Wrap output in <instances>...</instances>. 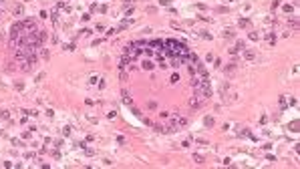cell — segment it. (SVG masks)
Masks as SVG:
<instances>
[{"label":"cell","mask_w":300,"mask_h":169,"mask_svg":"<svg viewBox=\"0 0 300 169\" xmlns=\"http://www.w3.org/2000/svg\"><path fill=\"white\" fill-rule=\"evenodd\" d=\"M187 125V119L181 117V115H173V129H181Z\"/></svg>","instance_id":"6da1fadb"},{"label":"cell","mask_w":300,"mask_h":169,"mask_svg":"<svg viewBox=\"0 0 300 169\" xmlns=\"http://www.w3.org/2000/svg\"><path fill=\"white\" fill-rule=\"evenodd\" d=\"M296 101L294 99H288V97H280V107L282 109H286V107H290V105H294Z\"/></svg>","instance_id":"7a4b0ae2"},{"label":"cell","mask_w":300,"mask_h":169,"mask_svg":"<svg viewBox=\"0 0 300 169\" xmlns=\"http://www.w3.org/2000/svg\"><path fill=\"white\" fill-rule=\"evenodd\" d=\"M202 101H204V99L195 93V97H191V99H189V105H191V107H199V105H202Z\"/></svg>","instance_id":"3957f363"},{"label":"cell","mask_w":300,"mask_h":169,"mask_svg":"<svg viewBox=\"0 0 300 169\" xmlns=\"http://www.w3.org/2000/svg\"><path fill=\"white\" fill-rule=\"evenodd\" d=\"M242 52H244V58H246V60H254V56H256L254 50H248V48H244Z\"/></svg>","instance_id":"277c9868"},{"label":"cell","mask_w":300,"mask_h":169,"mask_svg":"<svg viewBox=\"0 0 300 169\" xmlns=\"http://www.w3.org/2000/svg\"><path fill=\"white\" fill-rule=\"evenodd\" d=\"M22 12H24V6H22V4H16V6H14V16H22Z\"/></svg>","instance_id":"5b68a950"},{"label":"cell","mask_w":300,"mask_h":169,"mask_svg":"<svg viewBox=\"0 0 300 169\" xmlns=\"http://www.w3.org/2000/svg\"><path fill=\"white\" fill-rule=\"evenodd\" d=\"M288 24H290V28H292V30H298V18H292Z\"/></svg>","instance_id":"8992f818"},{"label":"cell","mask_w":300,"mask_h":169,"mask_svg":"<svg viewBox=\"0 0 300 169\" xmlns=\"http://www.w3.org/2000/svg\"><path fill=\"white\" fill-rule=\"evenodd\" d=\"M193 161H195V163H204V157L199 155V153H195V155H193Z\"/></svg>","instance_id":"52a82bcc"},{"label":"cell","mask_w":300,"mask_h":169,"mask_svg":"<svg viewBox=\"0 0 300 169\" xmlns=\"http://www.w3.org/2000/svg\"><path fill=\"white\" fill-rule=\"evenodd\" d=\"M290 131H294V133L298 131V121H292V123H290Z\"/></svg>","instance_id":"ba28073f"},{"label":"cell","mask_w":300,"mask_h":169,"mask_svg":"<svg viewBox=\"0 0 300 169\" xmlns=\"http://www.w3.org/2000/svg\"><path fill=\"white\" fill-rule=\"evenodd\" d=\"M248 24H250L248 18H242V20H240V26H248Z\"/></svg>","instance_id":"9c48e42d"},{"label":"cell","mask_w":300,"mask_h":169,"mask_svg":"<svg viewBox=\"0 0 300 169\" xmlns=\"http://www.w3.org/2000/svg\"><path fill=\"white\" fill-rule=\"evenodd\" d=\"M206 125H208V127H214V119L208 117V119H206Z\"/></svg>","instance_id":"30bf717a"},{"label":"cell","mask_w":300,"mask_h":169,"mask_svg":"<svg viewBox=\"0 0 300 169\" xmlns=\"http://www.w3.org/2000/svg\"><path fill=\"white\" fill-rule=\"evenodd\" d=\"M268 42H270V44H274V42H276V36H272V34H268Z\"/></svg>","instance_id":"8fae6325"},{"label":"cell","mask_w":300,"mask_h":169,"mask_svg":"<svg viewBox=\"0 0 300 169\" xmlns=\"http://www.w3.org/2000/svg\"><path fill=\"white\" fill-rule=\"evenodd\" d=\"M151 66H153V62H149V60L143 62V68H151Z\"/></svg>","instance_id":"7c38bea8"},{"label":"cell","mask_w":300,"mask_h":169,"mask_svg":"<svg viewBox=\"0 0 300 169\" xmlns=\"http://www.w3.org/2000/svg\"><path fill=\"white\" fill-rule=\"evenodd\" d=\"M0 117H2V119H8V111H0Z\"/></svg>","instance_id":"4fadbf2b"},{"label":"cell","mask_w":300,"mask_h":169,"mask_svg":"<svg viewBox=\"0 0 300 169\" xmlns=\"http://www.w3.org/2000/svg\"><path fill=\"white\" fill-rule=\"evenodd\" d=\"M224 36H228V38H232V36H234V32H232V30H226V32H224Z\"/></svg>","instance_id":"5bb4252c"},{"label":"cell","mask_w":300,"mask_h":169,"mask_svg":"<svg viewBox=\"0 0 300 169\" xmlns=\"http://www.w3.org/2000/svg\"><path fill=\"white\" fill-rule=\"evenodd\" d=\"M278 4H280V0H274V2H272V8H276Z\"/></svg>","instance_id":"9a60e30c"},{"label":"cell","mask_w":300,"mask_h":169,"mask_svg":"<svg viewBox=\"0 0 300 169\" xmlns=\"http://www.w3.org/2000/svg\"><path fill=\"white\" fill-rule=\"evenodd\" d=\"M2 2H4V0H0V4H2Z\"/></svg>","instance_id":"2e32d148"},{"label":"cell","mask_w":300,"mask_h":169,"mask_svg":"<svg viewBox=\"0 0 300 169\" xmlns=\"http://www.w3.org/2000/svg\"><path fill=\"white\" fill-rule=\"evenodd\" d=\"M0 18H2V12H0Z\"/></svg>","instance_id":"e0dca14e"}]
</instances>
